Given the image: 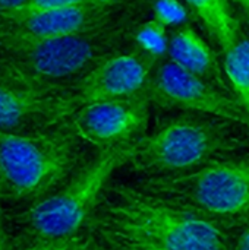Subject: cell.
<instances>
[{
    "mask_svg": "<svg viewBox=\"0 0 249 250\" xmlns=\"http://www.w3.org/2000/svg\"><path fill=\"white\" fill-rule=\"evenodd\" d=\"M232 1L236 3V4H239V6H242V7H245V9L249 7V0H232Z\"/></svg>",
    "mask_w": 249,
    "mask_h": 250,
    "instance_id": "obj_22",
    "label": "cell"
},
{
    "mask_svg": "<svg viewBox=\"0 0 249 250\" xmlns=\"http://www.w3.org/2000/svg\"><path fill=\"white\" fill-rule=\"evenodd\" d=\"M134 146L135 142L98 151L57 190L9 218L21 248L85 231L110 186L112 176L129 164Z\"/></svg>",
    "mask_w": 249,
    "mask_h": 250,
    "instance_id": "obj_3",
    "label": "cell"
},
{
    "mask_svg": "<svg viewBox=\"0 0 249 250\" xmlns=\"http://www.w3.org/2000/svg\"><path fill=\"white\" fill-rule=\"evenodd\" d=\"M225 54V73L230 88L242 105L249 127V38H242Z\"/></svg>",
    "mask_w": 249,
    "mask_h": 250,
    "instance_id": "obj_14",
    "label": "cell"
},
{
    "mask_svg": "<svg viewBox=\"0 0 249 250\" xmlns=\"http://www.w3.org/2000/svg\"><path fill=\"white\" fill-rule=\"evenodd\" d=\"M28 4V0H0V13L22 9Z\"/></svg>",
    "mask_w": 249,
    "mask_h": 250,
    "instance_id": "obj_20",
    "label": "cell"
},
{
    "mask_svg": "<svg viewBox=\"0 0 249 250\" xmlns=\"http://www.w3.org/2000/svg\"><path fill=\"white\" fill-rule=\"evenodd\" d=\"M95 243H97V239L88 230H85L75 236L38 242V243L23 246L18 250H94Z\"/></svg>",
    "mask_w": 249,
    "mask_h": 250,
    "instance_id": "obj_16",
    "label": "cell"
},
{
    "mask_svg": "<svg viewBox=\"0 0 249 250\" xmlns=\"http://www.w3.org/2000/svg\"><path fill=\"white\" fill-rule=\"evenodd\" d=\"M94 250H104V249H103V246L97 242V243H95V246H94Z\"/></svg>",
    "mask_w": 249,
    "mask_h": 250,
    "instance_id": "obj_24",
    "label": "cell"
},
{
    "mask_svg": "<svg viewBox=\"0 0 249 250\" xmlns=\"http://www.w3.org/2000/svg\"><path fill=\"white\" fill-rule=\"evenodd\" d=\"M87 161L85 144L66 125L41 135L0 132V204H35Z\"/></svg>",
    "mask_w": 249,
    "mask_h": 250,
    "instance_id": "obj_4",
    "label": "cell"
},
{
    "mask_svg": "<svg viewBox=\"0 0 249 250\" xmlns=\"http://www.w3.org/2000/svg\"><path fill=\"white\" fill-rule=\"evenodd\" d=\"M97 1L101 4H119V1H122V0H97Z\"/></svg>",
    "mask_w": 249,
    "mask_h": 250,
    "instance_id": "obj_23",
    "label": "cell"
},
{
    "mask_svg": "<svg viewBox=\"0 0 249 250\" xmlns=\"http://www.w3.org/2000/svg\"><path fill=\"white\" fill-rule=\"evenodd\" d=\"M191 10L201 19L220 50L226 53L244 37L239 22L232 15L229 0H185Z\"/></svg>",
    "mask_w": 249,
    "mask_h": 250,
    "instance_id": "obj_13",
    "label": "cell"
},
{
    "mask_svg": "<svg viewBox=\"0 0 249 250\" xmlns=\"http://www.w3.org/2000/svg\"><path fill=\"white\" fill-rule=\"evenodd\" d=\"M148 98L134 97L79 107L68 120L70 130L98 151L132 144L145 136L150 119Z\"/></svg>",
    "mask_w": 249,
    "mask_h": 250,
    "instance_id": "obj_9",
    "label": "cell"
},
{
    "mask_svg": "<svg viewBox=\"0 0 249 250\" xmlns=\"http://www.w3.org/2000/svg\"><path fill=\"white\" fill-rule=\"evenodd\" d=\"M101 4L97 0H28L26 9H62V7H76V6H91Z\"/></svg>",
    "mask_w": 249,
    "mask_h": 250,
    "instance_id": "obj_18",
    "label": "cell"
},
{
    "mask_svg": "<svg viewBox=\"0 0 249 250\" xmlns=\"http://www.w3.org/2000/svg\"><path fill=\"white\" fill-rule=\"evenodd\" d=\"M119 4L62 9H16L0 13V32L25 38H56L90 32L119 21Z\"/></svg>",
    "mask_w": 249,
    "mask_h": 250,
    "instance_id": "obj_10",
    "label": "cell"
},
{
    "mask_svg": "<svg viewBox=\"0 0 249 250\" xmlns=\"http://www.w3.org/2000/svg\"><path fill=\"white\" fill-rule=\"evenodd\" d=\"M142 94L151 104L225 119L248 127V117L235 94L185 70L172 60H160Z\"/></svg>",
    "mask_w": 249,
    "mask_h": 250,
    "instance_id": "obj_7",
    "label": "cell"
},
{
    "mask_svg": "<svg viewBox=\"0 0 249 250\" xmlns=\"http://www.w3.org/2000/svg\"><path fill=\"white\" fill-rule=\"evenodd\" d=\"M247 145L238 123L185 114L170 119L154 133L136 141L129 167L145 177L182 174L222 160Z\"/></svg>",
    "mask_w": 249,
    "mask_h": 250,
    "instance_id": "obj_6",
    "label": "cell"
},
{
    "mask_svg": "<svg viewBox=\"0 0 249 250\" xmlns=\"http://www.w3.org/2000/svg\"><path fill=\"white\" fill-rule=\"evenodd\" d=\"M75 111L69 89L40 86L0 69V132L47 133L66 125Z\"/></svg>",
    "mask_w": 249,
    "mask_h": 250,
    "instance_id": "obj_8",
    "label": "cell"
},
{
    "mask_svg": "<svg viewBox=\"0 0 249 250\" xmlns=\"http://www.w3.org/2000/svg\"><path fill=\"white\" fill-rule=\"evenodd\" d=\"M87 230L112 250H233L225 230L134 185H110Z\"/></svg>",
    "mask_w": 249,
    "mask_h": 250,
    "instance_id": "obj_1",
    "label": "cell"
},
{
    "mask_svg": "<svg viewBox=\"0 0 249 250\" xmlns=\"http://www.w3.org/2000/svg\"><path fill=\"white\" fill-rule=\"evenodd\" d=\"M141 192L227 231L249 226V161L222 158L194 171L144 177Z\"/></svg>",
    "mask_w": 249,
    "mask_h": 250,
    "instance_id": "obj_5",
    "label": "cell"
},
{
    "mask_svg": "<svg viewBox=\"0 0 249 250\" xmlns=\"http://www.w3.org/2000/svg\"><path fill=\"white\" fill-rule=\"evenodd\" d=\"M167 51L170 60L185 70L222 89L233 92L222 79V72L213 50L191 26H185L173 35Z\"/></svg>",
    "mask_w": 249,
    "mask_h": 250,
    "instance_id": "obj_12",
    "label": "cell"
},
{
    "mask_svg": "<svg viewBox=\"0 0 249 250\" xmlns=\"http://www.w3.org/2000/svg\"><path fill=\"white\" fill-rule=\"evenodd\" d=\"M153 13V19L163 23L164 26L182 23L188 16L185 6L179 0H154Z\"/></svg>",
    "mask_w": 249,
    "mask_h": 250,
    "instance_id": "obj_17",
    "label": "cell"
},
{
    "mask_svg": "<svg viewBox=\"0 0 249 250\" xmlns=\"http://www.w3.org/2000/svg\"><path fill=\"white\" fill-rule=\"evenodd\" d=\"M233 250H249V226L248 229L239 236L238 242L233 246Z\"/></svg>",
    "mask_w": 249,
    "mask_h": 250,
    "instance_id": "obj_21",
    "label": "cell"
},
{
    "mask_svg": "<svg viewBox=\"0 0 249 250\" xmlns=\"http://www.w3.org/2000/svg\"><path fill=\"white\" fill-rule=\"evenodd\" d=\"M134 42L135 48L161 59L166 50H169L166 26L156 19L147 21L135 28Z\"/></svg>",
    "mask_w": 249,
    "mask_h": 250,
    "instance_id": "obj_15",
    "label": "cell"
},
{
    "mask_svg": "<svg viewBox=\"0 0 249 250\" xmlns=\"http://www.w3.org/2000/svg\"><path fill=\"white\" fill-rule=\"evenodd\" d=\"M10 234L7 231V217L3 214L1 204H0V250H9Z\"/></svg>",
    "mask_w": 249,
    "mask_h": 250,
    "instance_id": "obj_19",
    "label": "cell"
},
{
    "mask_svg": "<svg viewBox=\"0 0 249 250\" xmlns=\"http://www.w3.org/2000/svg\"><path fill=\"white\" fill-rule=\"evenodd\" d=\"M101 246H103V245H101ZM103 249H104V250H112V249H109V248H106V246H103Z\"/></svg>",
    "mask_w": 249,
    "mask_h": 250,
    "instance_id": "obj_25",
    "label": "cell"
},
{
    "mask_svg": "<svg viewBox=\"0 0 249 250\" xmlns=\"http://www.w3.org/2000/svg\"><path fill=\"white\" fill-rule=\"evenodd\" d=\"M160 60L139 48L104 60L70 88L76 110L82 105L141 94Z\"/></svg>",
    "mask_w": 249,
    "mask_h": 250,
    "instance_id": "obj_11",
    "label": "cell"
},
{
    "mask_svg": "<svg viewBox=\"0 0 249 250\" xmlns=\"http://www.w3.org/2000/svg\"><path fill=\"white\" fill-rule=\"evenodd\" d=\"M135 28L122 19L100 29L56 38L0 32V69L40 86L70 91L100 63L125 53Z\"/></svg>",
    "mask_w": 249,
    "mask_h": 250,
    "instance_id": "obj_2",
    "label": "cell"
}]
</instances>
